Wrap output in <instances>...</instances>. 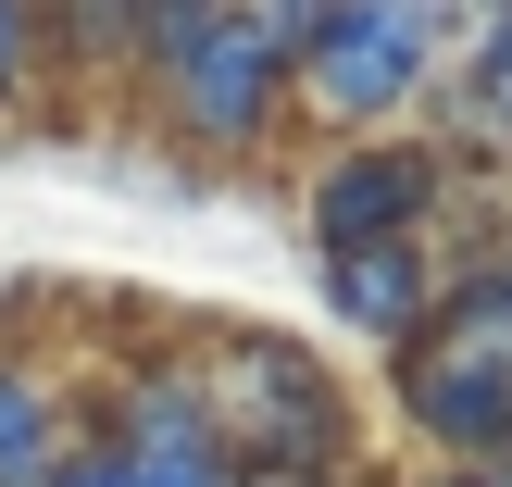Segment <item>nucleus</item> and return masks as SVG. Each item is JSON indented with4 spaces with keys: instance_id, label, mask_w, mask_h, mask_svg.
<instances>
[{
    "instance_id": "obj_1",
    "label": "nucleus",
    "mask_w": 512,
    "mask_h": 487,
    "mask_svg": "<svg viewBox=\"0 0 512 487\" xmlns=\"http://www.w3.org/2000/svg\"><path fill=\"white\" fill-rule=\"evenodd\" d=\"M413 413L438 425L450 450H500L512 438V263L450 288V325L413 363Z\"/></svg>"
},
{
    "instance_id": "obj_2",
    "label": "nucleus",
    "mask_w": 512,
    "mask_h": 487,
    "mask_svg": "<svg viewBox=\"0 0 512 487\" xmlns=\"http://www.w3.org/2000/svg\"><path fill=\"white\" fill-rule=\"evenodd\" d=\"M425 50H438V13H425V0H325V25L300 38V88L363 125V113H388V100H413Z\"/></svg>"
},
{
    "instance_id": "obj_3",
    "label": "nucleus",
    "mask_w": 512,
    "mask_h": 487,
    "mask_svg": "<svg viewBox=\"0 0 512 487\" xmlns=\"http://www.w3.org/2000/svg\"><path fill=\"white\" fill-rule=\"evenodd\" d=\"M275 75H288V50H275V38H263L250 13H225L213 38H200L188 63H175V113H188V125H200L213 150H238L250 125L275 113Z\"/></svg>"
},
{
    "instance_id": "obj_4",
    "label": "nucleus",
    "mask_w": 512,
    "mask_h": 487,
    "mask_svg": "<svg viewBox=\"0 0 512 487\" xmlns=\"http://www.w3.org/2000/svg\"><path fill=\"white\" fill-rule=\"evenodd\" d=\"M438 200V163H413V150H363V163H338L325 175V200H313V225H325V250H400V225Z\"/></svg>"
},
{
    "instance_id": "obj_5",
    "label": "nucleus",
    "mask_w": 512,
    "mask_h": 487,
    "mask_svg": "<svg viewBox=\"0 0 512 487\" xmlns=\"http://www.w3.org/2000/svg\"><path fill=\"white\" fill-rule=\"evenodd\" d=\"M338 313L363 325V338H413L425 263H413V250H350V263H338Z\"/></svg>"
},
{
    "instance_id": "obj_6",
    "label": "nucleus",
    "mask_w": 512,
    "mask_h": 487,
    "mask_svg": "<svg viewBox=\"0 0 512 487\" xmlns=\"http://www.w3.org/2000/svg\"><path fill=\"white\" fill-rule=\"evenodd\" d=\"M50 475V413L25 375H0V487H38Z\"/></svg>"
},
{
    "instance_id": "obj_7",
    "label": "nucleus",
    "mask_w": 512,
    "mask_h": 487,
    "mask_svg": "<svg viewBox=\"0 0 512 487\" xmlns=\"http://www.w3.org/2000/svg\"><path fill=\"white\" fill-rule=\"evenodd\" d=\"M38 63V0H0V88Z\"/></svg>"
},
{
    "instance_id": "obj_8",
    "label": "nucleus",
    "mask_w": 512,
    "mask_h": 487,
    "mask_svg": "<svg viewBox=\"0 0 512 487\" xmlns=\"http://www.w3.org/2000/svg\"><path fill=\"white\" fill-rule=\"evenodd\" d=\"M75 13H88V25H138L150 0H75Z\"/></svg>"
},
{
    "instance_id": "obj_9",
    "label": "nucleus",
    "mask_w": 512,
    "mask_h": 487,
    "mask_svg": "<svg viewBox=\"0 0 512 487\" xmlns=\"http://www.w3.org/2000/svg\"><path fill=\"white\" fill-rule=\"evenodd\" d=\"M463 487H512V475H463Z\"/></svg>"
}]
</instances>
